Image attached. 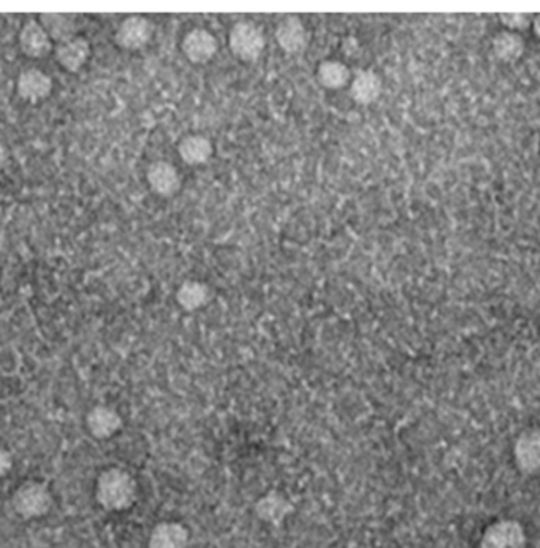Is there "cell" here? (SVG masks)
Instances as JSON below:
<instances>
[{
	"mask_svg": "<svg viewBox=\"0 0 540 548\" xmlns=\"http://www.w3.org/2000/svg\"><path fill=\"white\" fill-rule=\"evenodd\" d=\"M208 287L202 282L189 281L182 284L176 292V300L181 308L195 310L202 308L208 302Z\"/></svg>",
	"mask_w": 540,
	"mask_h": 548,
	"instance_id": "20",
	"label": "cell"
},
{
	"mask_svg": "<svg viewBox=\"0 0 540 548\" xmlns=\"http://www.w3.org/2000/svg\"><path fill=\"white\" fill-rule=\"evenodd\" d=\"M38 21L48 32L52 42L60 44L75 36V16L62 15V13H42Z\"/></svg>",
	"mask_w": 540,
	"mask_h": 548,
	"instance_id": "19",
	"label": "cell"
},
{
	"mask_svg": "<svg viewBox=\"0 0 540 548\" xmlns=\"http://www.w3.org/2000/svg\"><path fill=\"white\" fill-rule=\"evenodd\" d=\"M182 52L194 64H205L217 52L216 36L205 29H194L182 40Z\"/></svg>",
	"mask_w": 540,
	"mask_h": 548,
	"instance_id": "11",
	"label": "cell"
},
{
	"mask_svg": "<svg viewBox=\"0 0 540 548\" xmlns=\"http://www.w3.org/2000/svg\"><path fill=\"white\" fill-rule=\"evenodd\" d=\"M230 50L237 58L251 62L260 58L265 50V36L253 22L241 21L233 26L229 36Z\"/></svg>",
	"mask_w": 540,
	"mask_h": 548,
	"instance_id": "3",
	"label": "cell"
},
{
	"mask_svg": "<svg viewBox=\"0 0 540 548\" xmlns=\"http://www.w3.org/2000/svg\"><path fill=\"white\" fill-rule=\"evenodd\" d=\"M152 24L143 16L125 18L116 32V44L124 50H140L151 40Z\"/></svg>",
	"mask_w": 540,
	"mask_h": 548,
	"instance_id": "9",
	"label": "cell"
},
{
	"mask_svg": "<svg viewBox=\"0 0 540 548\" xmlns=\"http://www.w3.org/2000/svg\"><path fill=\"white\" fill-rule=\"evenodd\" d=\"M137 496V480L125 469H105L97 479L95 499L101 509L109 512L129 511Z\"/></svg>",
	"mask_w": 540,
	"mask_h": 548,
	"instance_id": "1",
	"label": "cell"
},
{
	"mask_svg": "<svg viewBox=\"0 0 540 548\" xmlns=\"http://www.w3.org/2000/svg\"><path fill=\"white\" fill-rule=\"evenodd\" d=\"M525 38L521 34L511 32V30H501L493 38V52L497 59L504 62H513L519 60L525 52Z\"/></svg>",
	"mask_w": 540,
	"mask_h": 548,
	"instance_id": "17",
	"label": "cell"
},
{
	"mask_svg": "<svg viewBox=\"0 0 540 548\" xmlns=\"http://www.w3.org/2000/svg\"><path fill=\"white\" fill-rule=\"evenodd\" d=\"M52 78L48 73L42 72L40 68H28L20 73L16 80V93L24 101H44L52 93Z\"/></svg>",
	"mask_w": 540,
	"mask_h": 548,
	"instance_id": "10",
	"label": "cell"
},
{
	"mask_svg": "<svg viewBox=\"0 0 540 548\" xmlns=\"http://www.w3.org/2000/svg\"><path fill=\"white\" fill-rule=\"evenodd\" d=\"M87 431L99 440L109 439L121 431L123 419L119 412L109 406H94L86 415Z\"/></svg>",
	"mask_w": 540,
	"mask_h": 548,
	"instance_id": "7",
	"label": "cell"
},
{
	"mask_svg": "<svg viewBox=\"0 0 540 548\" xmlns=\"http://www.w3.org/2000/svg\"><path fill=\"white\" fill-rule=\"evenodd\" d=\"M18 44H20L22 54L30 59H44L50 54L51 51H54V44L48 36V32L44 30L40 21L34 18L24 22V26L20 30V36H18Z\"/></svg>",
	"mask_w": 540,
	"mask_h": 548,
	"instance_id": "6",
	"label": "cell"
},
{
	"mask_svg": "<svg viewBox=\"0 0 540 548\" xmlns=\"http://www.w3.org/2000/svg\"><path fill=\"white\" fill-rule=\"evenodd\" d=\"M54 504V499L51 495L50 487L38 482V480H28L16 488L12 496V505L16 515L22 520L44 519L50 513Z\"/></svg>",
	"mask_w": 540,
	"mask_h": 548,
	"instance_id": "2",
	"label": "cell"
},
{
	"mask_svg": "<svg viewBox=\"0 0 540 548\" xmlns=\"http://www.w3.org/2000/svg\"><path fill=\"white\" fill-rule=\"evenodd\" d=\"M181 159L184 160L189 165H198L211 157L213 154V143L203 135H189L182 138L178 146Z\"/></svg>",
	"mask_w": 540,
	"mask_h": 548,
	"instance_id": "18",
	"label": "cell"
},
{
	"mask_svg": "<svg viewBox=\"0 0 540 548\" xmlns=\"http://www.w3.org/2000/svg\"><path fill=\"white\" fill-rule=\"evenodd\" d=\"M276 40L288 54H298L308 44V34L296 16H288L278 24Z\"/></svg>",
	"mask_w": 540,
	"mask_h": 548,
	"instance_id": "14",
	"label": "cell"
},
{
	"mask_svg": "<svg viewBox=\"0 0 540 548\" xmlns=\"http://www.w3.org/2000/svg\"><path fill=\"white\" fill-rule=\"evenodd\" d=\"M349 78H351L349 68L338 60H326L318 65V80L322 86L338 89L346 86Z\"/></svg>",
	"mask_w": 540,
	"mask_h": 548,
	"instance_id": "21",
	"label": "cell"
},
{
	"mask_svg": "<svg viewBox=\"0 0 540 548\" xmlns=\"http://www.w3.org/2000/svg\"><path fill=\"white\" fill-rule=\"evenodd\" d=\"M381 89V80L373 70H360L353 78L351 95L357 103L369 105L379 99Z\"/></svg>",
	"mask_w": 540,
	"mask_h": 548,
	"instance_id": "16",
	"label": "cell"
},
{
	"mask_svg": "<svg viewBox=\"0 0 540 548\" xmlns=\"http://www.w3.org/2000/svg\"><path fill=\"white\" fill-rule=\"evenodd\" d=\"M257 515L270 525H279L294 511V505L281 493H268L257 503Z\"/></svg>",
	"mask_w": 540,
	"mask_h": 548,
	"instance_id": "15",
	"label": "cell"
},
{
	"mask_svg": "<svg viewBox=\"0 0 540 548\" xmlns=\"http://www.w3.org/2000/svg\"><path fill=\"white\" fill-rule=\"evenodd\" d=\"M89 56L91 44L85 36H75L54 46V59L67 72H78L86 64Z\"/></svg>",
	"mask_w": 540,
	"mask_h": 548,
	"instance_id": "8",
	"label": "cell"
},
{
	"mask_svg": "<svg viewBox=\"0 0 540 548\" xmlns=\"http://www.w3.org/2000/svg\"><path fill=\"white\" fill-rule=\"evenodd\" d=\"M531 28H533L534 36H537L540 40V15L534 16Z\"/></svg>",
	"mask_w": 540,
	"mask_h": 548,
	"instance_id": "24",
	"label": "cell"
},
{
	"mask_svg": "<svg viewBox=\"0 0 540 548\" xmlns=\"http://www.w3.org/2000/svg\"><path fill=\"white\" fill-rule=\"evenodd\" d=\"M525 528L517 520H499L485 529L479 548H525Z\"/></svg>",
	"mask_w": 540,
	"mask_h": 548,
	"instance_id": "4",
	"label": "cell"
},
{
	"mask_svg": "<svg viewBox=\"0 0 540 548\" xmlns=\"http://www.w3.org/2000/svg\"><path fill=\"white\" fill-rule=\"evenodd\" d=\"M13 464H15V460H13L12 452L0 446V479L7 476L8 472L13 469Z\"/></svg>",
	"mask_w": 540,
	"mask_h": 548,
	"instance_id": "23",
	"label": "cell"
},
{
	"mask_svg": "<svg viewBox=\"0 0 540 548\" xmlns=\"http://www.w3.org/2000/svg\"><path fill=\"white\" fill-rule=\"evenodd\" d=\"M188 528L178 521H162L152 528L148 548H189Z\"/></svg>",
	"mask_w": 540,
	"mask_h": 548,
	"instance_id": "12",
	"label": "cell"
},
{
	"mask_svg": "<svg viewBox=\"0 0 540 548\" xmlns=\"http://www.w3.org/2000/svg\"><path fill=\"white\" fill-rule=\"evenodd\" d=\"M513 460L526 476L540 474V430H526L513 446Z\"/></svg>",
	"mask_w": 540,
	"mask_h": 548,
	"instance_id": "5",
	"label": "cell"
},
{
	"mask_svg": "<svg viewBox=\"0 0 540 548\" xmlns=\"http://www.w3.org/2000/svg\"><path fill=\"white\" fill-rule=\"evenodd\" d=\"M149 188L162 197H172L181 188V178L178 170L168 162H154L146 173Z\"/></svg>",
	"mask_w": 540,
	"mask_h": 548,
	"instance_id": "13",
	"label": "cell"
},
{
	"mask_svg": "<svg viewBox=\"0 0 540 548\" xmlns=\"http://www.w3.org/2000/svg\"><path fill=\"white\" fill-rule=\"evenodd\" d=\"M499 20L503 22L505 30L517 32V34H520L521 30L529 29L533 24V16L529 13H503L499 15Z\"/></svg>",
	"mask_w": 540,
	"mask_h": 548,
	"instance_id": "22",
	"label": "cell"
}]
</instances>
